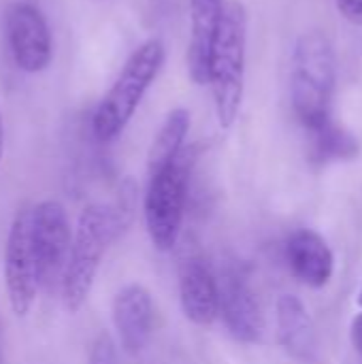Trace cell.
I'll list each match as a JSON object with an SVG mask.
<instances>
[{
  "mask_svg": "<svg viewBox=\"0 0 362 364\" xmlns=\"http://www.w3.org/2000/svg\"><path fill=\"white\" fill-rule=\"evenodd\" d=\"M335 51L324 32L312 30L297 38L292 53L290 96L305 132L333 119Z\"/></svg>",
  "mask_w": 362,
  "mask_h": 364,
  "instance_id": "obj_1",
  "label": "cell"
},
{
  "mask_svg": "<svg viewBox=\"0 0 362 364\" xmlns=\"http://www.w3.org/2000/svg\"><path fill=\"white\" fill-rule=\"evenodd\" d=\"M124 226L126 224L115 207L94 203L81 211L60 284L62 303L68 314H77L90 299L100 260L109 243L124 230Z\"/></svg>",
  "mask_w": 362,
  "mask_h": 364,
  "instance_id": "obj_2",
  "label": "cell"
},
{
  "mask_svg": "<svg viewBox=\"0 0 362 364\" xmlns=\"http://www.w3.org/2000/svg\"><path fill=\"white\" fill-rule=\"evenodd\" d=\"M245 47L247 15L237 0L226 2L220 28L209 55V79L213 90L215 115L222 128H230L239 117L245 87Z\"/></svg>",
  "mask_w": 362,
  "mask_h": 364,
  "instance_id": "obj_3",
  "label": "cell"
},
{
  "mask_svg": "<svg viewBox=\"0 0 362 364\" xmlns=\"http://www.w3.org/2000/svg\"><path fill=\"white\" fill-rule=\"evenodd\" d=\"M162 64H164V45L160 38H149L130 53L115 83L105 94V98L100 100L94 113L92 128L98 141L109 143L124 132L134 111L139 109L145 92L158 77Z\"/></svg>",
  "mask_w": 362,
  "mask_h": 364,
  "instance_id": "obj_4",
  "label": "cell"
},
{
  "mask_svg": "<svg viewBox=\"0 0 362 364\" xmlns=\"http://www.w3.org/2000/svg\"><path fill=\"white\" fill-rule=\"evenodd\" d=\"M196 156V147H183L166 168L149 175L145 194V226L154 247L160 252H171L179 241L188 200V183Z\"/></svg>",
  "mask_w": 362,
  "mask_h": 364,
  "instance_id": "obj_5",
  "label": "cell"
},
{
  "mask_svg": "<svg viewBox=\"0 0 362 364\" xmlns=\"http://www.w3.org/2000/svg\"><path fill=\"white\" fill-rule=\"evenodd\" d=\"M30 237L36 260L38 288L51 292L60 288L70 254V222L58 200H43L30 209Z\"/></svg>",
  "mask_w": 362,
  "mask_h": 364,
  "instance_id": "obj_6",
  "label": "cell"
},
{
  "mask_svg": "<svg viewBox=\"0 0 362 364\" xmlns=\"http://www.w3.org/2000/svg\"><path fill=\"white\" fill-rule=\"evenodd\" d=\"M4 284L13 314L26 318L41 290L30 237V209H21L11 224L4 247Z\"/></svg>",
  "mask_w": 362,
  "mask_h": 364,
  "instance_id": "obj_7",
  "label": "cell"
},
{
  "mask_svg": "<svg viewBox=\"0 0 362 364\" xmlns=\"http://www.w3.org/2000/svg\"><path fill=\"white\" fill-rule=\"evenodd\" d=\"M6 41L15 66L23 73H43L53 58L51 32L43 13L30 2H15L6 11Z\"/></svg>",
  "mask_w": 362,
  "mask_h": 364,
  "instance_id": "obj_8",
  "label": "cell"
},
{
  "mask_svg": "<svg viewBox=\"0 0 362 364\" xmlns=\"http://www.w3.org/2000/svg\"><path fill=\"white\" fill-rule=\"evenodd\" d=\"M220 316L228 333L241 343H258L265 331L258 299L243 271L228 267L218 279Z\"/></svg>",
  "mask_w": 362,
  "mask_h": 364,
  "instance_id": "obj_9",
  "label": "cell"
},
{
  "mask_svg": "<svg viewBox=\"0 0 362 364\" xmlns=\"http://www.w3.org/2000/svg\"><path fill=\"white\" fill-rule=\"evenodd\" d=\"M113 326L128 356H139L154 333V301L145 286L128 284L113 299Z\"/></svg>",
  "mask_w": 362,
  "mask_h": 364,
  "instance_id": "obj_10",
  "label": "cell"
},
{
  "mask_svg": "<svg viewBox=\"0 0 362 364\" xmlns=\"http://www.w3.org/2000/svg\"><path fill=\"white\" fill-rule=\"evenodd\" d=\"M179 301L183 316L196 326H209L220 316L218 277L201 256H190L179 267Z\"/></svg>",
  "mask_w": 362,
  "mask_h": 364,
  "instance_id": "obj_11",
  "label": "cell"
},
{
  "mask_svg": "<svg viewBox=\"0 0 362 364\" xmlns=\"http://www.w3.org/2000/svg\"><path fill=\"white\" fill-rule=\"evenodd\" d=\"M224 6L226 0H190L188 73L196 85H205L209 79V55Z\"/></svg>",
  "mask_w": 362,
  "mask_h": 364,
  "instance_id": "obj_12",
  "label": "cell"
},
{
  "mask_svg": "<svg viewBox=\"0 0 362 364\" xmlns=\"http://www.w3.org/2000/svg\"><path fill=\"white\" fill-rule=\"evenodd\" d=\"M286 260L292 273L309 288H322L331 282L335 260L326 241L314 230H297L286 241Z\"/></svg>",
  "mask_w": 362,
  "mask_h": 364,
  "instance_id": "obj_13",
  "label": "cell"
},
{
  "mask_svg": "<svg viewBox=\"0 0 362 364\" xmlns=\"http://www.w3.org/2000/svg\"><path fill=\"white\" fill-rule=\"evenodd\" d=\"M277 331L284 350L292 358L307 364L318 360V339L314 322L305 305L292 294H284L277 301Z\"/></svg>",
  "mask_w": 362,
  "mask_h": 364,
  "instance_id": "obj_14",
  "label": "cell"
},
{
  "mask_svg": "<svg viewBox=\"0 0 362 364\" xmlns=\"http://www.w3.org/2000/svg\"><path fill=\"white\" fill-rule=\"evenodd\" d=\"M188 130H190V113L186 109H173L151 141V147L147 154L149 175L166 168L181 154Z\"/></svg>",
  "mask_w": 362,
  "mask_h": 364,
  "instance_id": "obj_15",
  "label": "cell"
},
{
  "mask_svg": "<svg viewBox=\"0 0 362 364\" xmlns=\"http://www.w3.org/2000/svg\"><path fill=\"white\" fill-rule=\"evenodd\" d=\"M307 136H309L312 158L318 164L333 162V160H348V158L356 156V151H358L356 139L348 130L337 126L333 119L322 124L316 130H309Z\"/></svg>",
  "mask_w": 362,
  "mask_h": 364,
  "instance_id": "obj_16",
  "label": "cell"
},
{
  "mask_svg": "<svg viewBox=\"0 0 362 364\" xmlns=\"http://www.w3.org/2000/svg\"><path fill=\"white\" fill-rule=\"evenodd\" d=\"M87 364H117V350H115V341L109 333H100L90 350V358Z\"/></svg>",
  "mask_w": 362,
  "mask_h": 364,
  "instance_id": "obj_17",
  "label": "cell"
},
{
  "mask_svg": "<svg viewBox=\"0 0 362 364\" xmlns=\"http://www.w3.org/2000/svg\"><path fill=\"white\" fill-rule=\"evenodd\" d=\"M339 13L354 26H362V0H335Z\"/></svg>",
  "mask_w": 362,
  "mask_h": 364,
  "instance_id": "obj_18",
  "label": "cell"
},
{
  "mask_svg": "<svg viewBox=\"0 0 362 364\" xmlns=\"http://www.w3.org/2000/svg\"><path fill=\"white\" fill-rule=\"evenodd\" d=\"M350 335H352V343L354 348L358 350V354L362 356V314H358L352 322V328H350Z\"/></svg>",
  "mask_w": 362,
  "mask_h": 364,
  "instance_id": "obj_19",
  "label": "cell"
},
{
  "mask_svg": "<svg viewBox=\"0 0 362 364\" xmlns=\"http://www.w3.org/2000/svg\"><path fill=\"white\" fill-rule=\"evenodd\" d=\"M4 154V124H2V113H0V160Z\"/></svg>",
  "mask_w": 362,
  "mask_h": 364,
  "instance_id": "obj_20",
  "label": "cell"
},
{
  "mask_svg": "<svg viewBox=\"0 0 362 364\" xmlns=\"http://www.w3.org/2000/svg\"><path fill=\"white\" fill-rule=\"evenodd\" d=\"M0 364H2V326H0Z\"/></svg>",
  "mask_w": 362,
  "mask_h": 364,
  "instance_id": "obj_21",
  "label": "cell"
},
{
  "mask_svg": "<svg viewBox=\"0 0 362 364\" xmlns=\"http://www.w3.org/2000/svg\"><path fill=\"white\" fill-rule=\"evenodd\" d=\"M358 305L362 307V290H361V294H358Z\"/></svg>",
  "mask_w": 362,
  "mask_h": 364,
  "instance_id": "obj_22",
  "label": "cell"
}]
</instances>
